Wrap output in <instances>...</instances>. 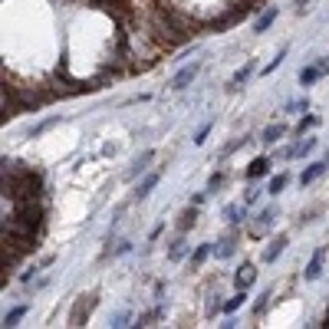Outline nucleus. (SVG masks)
<instances>
[{
  "label": "nucleus",
  "mask_w": 329,
  "mask_h": 329,
  "mask_svg": "<svg viewBox=\"0 0 329 329\" xmlns=\"http://www.w3.org/2000/svg\"><path fill=\"white\" fill-rule=\"evenodd\" d=\"M198 72H201V63H198V60H194V63H188V66H181V70L174 72V79H172V89H174V92L188 89L191 82H194V76H198Z\"/></svg>",
  "instance_id": "obj_1"
},
{
  "label": "nucleus",
  "mask_w": 329,
  "mask_h": 329,
  "mask_svg": "<svg viewBox=\"0 0 329 329\" xmlns=\"http://www.w3.org/2000/svg\"><path fill=\"white\" fill-rule=\"evenodd\" d=\"M322 260H326V250H322V247H316L313 257H310V264H306V270H303L306 280H316V276L322 274Z\"/></svg>",
  "instance_id": "obj_2"
},
{
  "label": "nucleus",
  "mask_w": 329,
  "mask_h": 329,
  "mask_svg": "<svg viewBox=\"0 0 329 329\" xmlns=\"http://www.w3.org/2000/svg\"><path fill=\"white\" fill-rule=\"evenodd\" d=\"M254 70H257V63H254V60H247V63H244V66H240V70H237V72H234V79H230V86H228V89H230V92H237V89H240V86H244V82H247V79H250V76H254Z\"/></svg>",
  "instance_id": "obj_3"
},
{
  "label": "nucleus",
  "mask_w": 329,
  "mask_h": 329,
  "mask_svg": "<svg viewBox=\"0 0 329 329\" xmlns=\"http://www.w3.org/2000/svg\"><path fill=\"white\" fill-rule=\"evenodd\" d=\"M257 280V270H254V264H244L240 270H237L234 283H237V290H250V283Z\"/></svg>",
  "instance_id": "obj_4"
},
{
  "label": "nucleus",
  "mask_w": 329,
  "mask_h": 329,
  "mask_svg": "<svg viewBox=\"0 0 329 329\" xmlns=\"http://www.w3.org/2000/svg\"><path fill=\"white\" fill-rule=\"evenodd\" d=\"M270 164H274V162H270V158H266V155H260V158H254V162H250V168H247V178H264V174H270Z\"/></svg>",
  "instance_id": "obj_5"
},
{
  "label": "nucleus",
  "mask_w": 329,
  "mask_h": 329,
  "mask_svg": "<svg viewBox=\"0 0 329 329\" xmlns=\"http://www.w3.org/2000/svg\"><path fill=\"white\" fill-rule=\"evenodd\" d=\"M152 158H155V152H142V155L138 158H135V164H132V168H128V174H126V178L128 181H132V178H138V174H145V168H148V162H152Z\"/></svg>",
  "instance_id": "obj_6"
},
{
  "label": "nucleus",
  "mask_w": 329,
  "mask_h": 329,
  "mask_svg": "<svg viewBox=\"0 0 329 329\" xmlns=\"http://www.w3.org/2000/svg\"><path fill=\"white\" fill-rule=\"evenodd\" d=\"M326 164H329V162H313L310 168H303V174H300V184H303V188H306V184H313V181L320 178L322 172H326Z\"/></svg>",
  "instance_id": "obj_7"
},
{
  "label": "nucleus",
  "mask_w": 329,
  "mask_h": 329,
  "mask_svg": "<svg viewBox=\"0 0 329 329\" xmlns=\"http://www.w3.org/2000/svg\"><path fill=\"white\" fill-rule=\"evenodd\" d=\"M276 14H280V10L276 7H270V10H264V14L257 16V20H254V33H266L270 30V26H274V20H276Z\"/></svg>",
  "instance_id": "obj_8"
},
{
  "label": "nucleus",
  "mask_w": 329,
  "mask_h": 329,
  "mask_svg": "<svg viewBox=\"0 0 329 329\" xmlns=\"http://www.w3.org/2000/svg\"><path fill=\"white\" fill-rule=\"evenodd\" d=\"M158 181H162V172H152V174H145V178L138 181V191H135V198H138V201H142V198H148V194H152V188H155Z\"/></svg>",
  "instance_id": "obj_9"
},
{
  "label": "nucleus",
  "mask_w": 329,
  "mask_h": 329,
  "mask_svg": "<svg viewBox=\"0 0 329 329\" xmlns=\"http://www.w3.org/2000/svg\"><path fill=\"white\" fill-rule=\"evenodd\" d=\"M286 244H290V240H286V237H276V240H274V244H270V247H266V250H264V264H274V260L280 257L283 250H286Z\"/></svg>",
  "instance_id": "obj_10"
},
{
  "label": "nucleus",
  "mask_w": 329,
  "mask_h": 329,
  "mask_svg": "<svg viewBox=\"0 0 329 329\" xmlns=\"http://www.w3.org/2000/svg\"><path fill=\"white\" fill-rule=\"evenodd\" d=\"M313 148H316V138H303L300 145H293V148H286L283 155H286V158H303V155H310Z\"/></svg>",
  "instance_id": "obj_11"
},
{
  "label": "nucleus",
  "mask_w": 329,
  "mask_h": 329,
  "mask_svg": "<svg viewBox=\"0 0 329 329\" xmlns=\"http://www.w3.org/2000/svg\"><path fill=\"white\" fill-rule=\"evenodd\" d=\"M280 135H286V126H283V122H274V126H266L264 128V145H274V142H280Z\"/></svg>",
  "instance_id": "obj_12"
},
{
  "label": "nucleus",
  "mask_w": 329,
  "mask_h": 329,
  "mask_svg": "<svg viewBox=\"0 0 329 329\" xmlns=\"http://www.w3.org/2000/svg\"><path fill=\"white\" fill-rule=\"evenodd\" d=\"M26 310H30V306H26V303H20V306H14V310H10V313H4V326H16V322H20V320H24V316H26Z\"/></svg>",
  "instance_id": "obj_13"
},
{
  "label": "nucleus",
  "mask_w": 329,
  "mask_h": 329,
  "mask_svg": "<svg viewBox=\"0 0 329 329\" xmlns=\"http://www.w3.org/2000/svg\"><path fill=\"white\" fill-rule=\"evenodd\" d=\"M274 220H276V208H264V211H260V220H257V228H254V230H257V234H264V230L270 228Z\"/></svg>",
  "instance_id": "obj_14"
},
{
  "label": "nucleus",
  "mask_w": 329,
  "mask_h": 329,
  "mask_svg": "<svg viewBox=\"0 0 329 329\" xmlns=\"http://www.w3.org/2000/svg\"><path fill=\"white\" fill-rule=\"evenodd\" d=\"M211 250H214L211 244H198V250L191 254V270H198V266H201L204 260H208V254H211Z\"/></svg>",
  "instance_id": "obj_15"
},
{
  "label": "nucleus",
  "mask_w": 329,
  "mask_h": 329,
  "mask_svg": "<svg viewBox=\"0 0 329 329\" xmlns=\"http://www.w3.org/2000/svg\"><path fill=\"white\" fill-rule=\"evenodd\" d=\"M286 181H290V174L283 172V174H274V178H270V184H266V191H270V194H280L283 188H286Z\"/></svg>",
  "instance_id": "obj_16"
},
{
  "label": "nucleus",
  "mask_w": 329,
  "mask_h": 329,
  "mask_svg": "<svg viewBox=\"0 0 329 329\" xmlns=\"http://www.w3.org/2000/svg\"><path fill=\"white\" fill-rule=\"evenodd\" d=\"M322 72H320V66H306L303 72H300V82H303V86H313L316 79H320Z\"/></svg>",
  "instance_id": "obj_17"
},
{
  "label": "nucleus",
  "mask_w": 329,
  "mask_h": 329,
  "mask_svg": "<svg viewBox=\"0 0 329 329\" xmlns=\"http://www.w3.org/2000/svg\"><path fill=\"white\" fill-rule=\"evenodd\" d=\"M244 300H247V290H237V296H230L228 303H224V313H234V310H240Z\"/></svg>",
  "instance_id": "obj_18"
},
{
  "label": "nucleus",
  "mask_w": 329,
  "mask_h": 329,
  "mask_svg": "<svg viewBox=\"0 0 329 329\" xmlns=\"http://www.w3.org/2000/svg\"><path fill=\"white\" fill-rule=\"evenodd\" d=\"M224 214H228V220H234V224H237V220H244V218H247V204H244V208H237V204H230V208H228Z\"/></svg>",
  "instance_id": "obj_19"
},
{
  "label": "nucleus",
  "mask_w": 329,
  "mask_h": 329,
  "mask_svg": "<svg viewBox=\"0 0 329 329\" xmlns=\"http://www.w3.org/2000/svg\"><path fill=\"white\" fill-rule=\"evenodd\" d=\"M211 128H214V122H204V126L194 132V145H204V142H208V135H211Z\"/></svg>",
  "instance_id": "obj_20"
},
{
  "label": "nucleus",
  "mask_w": 329,
  "mask_h": 329,
  "mask_svg": "<svg viewBox=\"0 0 329 329\" xmlns=\"http://www.w3.org/2000/svg\"><path fill=\"white\" fill-rule=\"evenodd\" d=\"M283 56H286V46H283V50H280V53H276V56H274V60H270V63H266V66H264V76H270V72H274V70H276V66H280V63H283Z\"/></svg>",
  "instance_id": "obj_21"
},
{
  "label": "nucleus",
  "mask_w": 329,
  "mask_h": 329,
  "mask_svg": "<svg viewBox=\"0 0 329 329\" xmlns=\"http://www.w3.org/2000/svg\"><path fill=\"white\" fill-rule=\"evenodd\" d=\"M316 122H320V118H316V116H303V118H300V126H296V138H300V135L306 132V128H313Z\"/></svg>",
  "instance_id": "obj_22"
},
{
  "label": "nucleus",
  "mask_w": 329,
  "mask_h": 329,
  "mask_svg": "<svg viewBox=\"0 0 329 329\" xmlns=\"http://www.w3.org/2000/svg\"><path fill=\"white\" fill-rule=\"evenodd\" d=\"M214 254L218 257H230L234 254V240H220V247H214Z\"/></svg>",
  "instance_id": "obj_23"
},
{
  "label": "nucleus",
  "mask_w": 329,
  "mask_h": 329,
  "mask_svg": "<svg viewBox=\"0 0 329 329\" xmlns=\"http://www.w3.org/2000/svg\"><path fill=\"white\" fill-rule=\"evenodd\" d=\"M56 122H60V118H46V122H40V126H33V132H30V138H36V135H43L46 132L50 126H56Z\"/></svg>",
  "instance_id": "obj_24"
},
{
  "label": "nucleus",
  "mask_w": 329,
  "mask_h": 329,
  "mask_svg": "<svg viewBox=\"0 0 329 329\" xmlns=\"http://www.w3.org/2000/svg\"><path fill=\"white\" fill-rule=\"evenodd\" d=\"M266 300H270V290H264V293H260V300H257V303H254V313H264V310H266Z\"/></svg>",
  "instance_id": "obj_25"
},
{
  "label": "nucleus",
  "mask_w": 329,
  "mask_h": 329,
  "mask_svg": "<svg viewBox=\"0 0 329 329\" xmlns=\"http://www.w3.org/2000/svg\"><path fill=\"white\" fill-rule=\"evenodd\" d=\"M220 184H224V174H220V172H214V174H211V181H208V188L214 191V188H220Z\"/></svg>",
  "instance_id": "obj_26"
},
{
  "label": "nucleus",
  "mask_w": 329,
  "mask_h": 329,
  "mask_svg": "<svg viewBox=\"0 0 329 329\" xmlns=\"http://www.w3.org/2000/svg\"><path fill=\"white\" fill-rule=\"evenodd\" d=\"M194 224V211H184V220H181V230H188Z\"/></svg>",
  "instance_id": "obj_27"
},
{
  "label": "nucleus",
  "mask_w": 329,
  "mask_h": 329,
  "mask_svg": "<svg viewBox=\"0 0 329 329\" xmlns=\"http://www.w3.org/2000/svg\"><path fill=\"white\" fill-rule=\"evenodd\" d=\"M306 109H310V102H306V99H300V102L290 106V112H306Z\"/></svg>",
  "instance_id": "obj_28"
},
{
  "label": "nucleus",
  "mask_w": 329,
  "mask_h": 329,
  "mask_svg": "<svg viewBox=\"0 0 329 329\" xmlns=\"http://www.w3.org/2000/svg\"><path fill=\"white\" fill-rule=\"evenodd\" d=\"M181 254H184V240H178V244H174V247H172V260H178Z\"/></svg>",
  "instance_id": "obj_29"
},
{
  "label": "nucleus",
  "mask_w": 329,
  "mask_h": 329,
  "mask_svg": "<svg viewBox=\"0 0 329 329\" xmlns=\"http://www.w3.org/2000/svg\"><path fill=\"white\" fill-rule=\"evenodd\" d=\"M128 250H132V244H128V240H122V244L116 247V257H118V254H128Z\"/></svg>",
  "instance_id": "obj_30"
},
{
  "label": "nucleus",
  "mask_w": 329,
  "mask_h": 329,
  "mask_svg": "<svg viewBox=\"0 0 329 329\" xmlns=\"http://www.w3.org/2000/svg\"><path fill=\"white\" fill-rule=\"evenodd\" d=\"M316 66H320V72H322V76H326V72H329V60H320V63H316Z\"/></svg>",
  "instance_id": "obj_31"
}]
</instances>
